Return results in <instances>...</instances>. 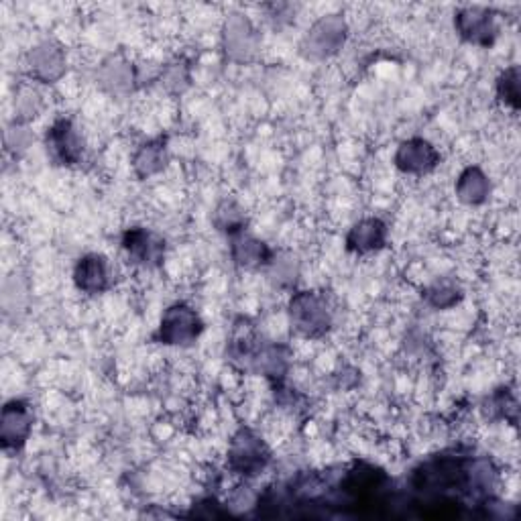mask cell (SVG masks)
<instances>
[{"mask_svg":"<svg viewBox=\"0 0 521 521\" xmlns=\"http://www.w3.org/2000/svg\"><path fill=\"white\" fill-rule=\"evenodd\" d=\"M269 458L271 452L265 446L263 438H259L251 430H241L228 448V469L239 477L253 479L267 469Z\"/></svg>","mask_w":521,"mask_h":521,"instance_id":"1","label":"cell"},{"mask_svg":"<svg viewBox=\"0 0 521 521\" xmlns=\"http://www.w3.org/2000/svg\"><path fill=\"white\" fill-rule=\"evenodd\" d=\"M202 330L204 324L200 316L190 306L176 304L163 314L157 338L167 346H190L198 340Z\"/></svg>","mask_w":521,"mask_h":521,"instance_id":"3","label":"cell"},{"mask_svg":"<svg viewBox=\"0 0 521 521\" xmlns=\"http://www.w3.org/2000/svg\"><path fill=\"white\" fill-rule=\"evenodd\" d=\"M233 259L247 269H255L271 261V251L265 243L239 233L233 235Z\"/></svg>","mask_w":521,"mask_h":521,"instance_id":"13","label":"cell"},{"mask_svg":"<svg viewBox=\"0 0 521 521\" xmlns=\"http://www.w3.org/2000/svg\"><path fill=\"white\" fill-rule=\"evenodd\" d=\"M497 94L509 108L517 110V106H519V72H517L515 66L505 70L499 76V80H497Z\"/></svg>","mask_w":521,"mask_h":521,"instance_id":"15","label":"cell"},{"mask_svg":"<svg viewBox=\"0 0 521 521\" xmlns=\"http://www.w3.org/2000/svg\"><path fill=\"white\" fill-rule=\"evenodd\" d=\"M289 318L306 338H320L332 326V314L324 298L314 292H302L289 302Z\"/></svg>","mask_w":521,"mask_h":521,"instance_id":"2","label":"cell"},{"mask_svg":"<svg viewBox=\"0 0 521 521\" xmlns=\"http://www.w3.org/2000/svg\"><path fill=\"white\" fill-rule=\"evenodd\" d=\"M387 226L379 218H365L357 222L349 237H346V249L357 255H369L385 247Z\"/></svg>","mask_w":521,"mask_h":521,"instance_id":"10","label":"cell"},{"mask_svg":"<svg viewBox=\"0 0 521 521\" xmlns=\"http://www.w3.org/2000/svg\"><path fill=\"white\" fill-rule=\"evenodd\" d=\"M167 161V151H165V143L159 141H151L147 145H143L139 149V153L135 155V169L139 176L149 178L153 173H157L159 169L165 167Z\"/></svg>","mask_w":521,"mask_h":521,"instance_id":"14","label":"cell"},{"mask_svg":"<svg viewBox=\"0 0 521 521\" xmlns=\"http://www.w3.org/2000/svg\"><path fill=\"white\" fill-rule=\"evenodd\" d=\"M426 300L430 306H434L438 310L452 308L460 300V289L452 283H436L426 292Z\"/></svg>","mask_w":521,"mask_h":521,"instance_id":"16","label":"cell"},{"mask_svg":"<svg viewBox=\"0 0 521 521\" xmlns=\"http://www.w3.org/2000/svg\"><path fill=\"white\" fill-rule=\"evenodd\" d=\"M456 29L462 35V39H467L475 45H491L497 37V23L495 15L485 9H467L456 17Z\"/></svg>","mask_w":521,"mask_h":521,"instance_id":"9","label":"cell"},{"mask_svg":"<svg viewBox=\"0 0 521 521\" xmlns=\"http://www.w3.org/2000/svg\"><path fill=\"white\" fill-rule=\"evenodd\" d=\"M47 155L55 165L74 167L84 155V143L70 119L55 121L45 135Z\"/></svg>","mask_w":521,"mask_h":521,"instance_id":"4","label":"cell"},{"mask_svg":"<svg viewBox=\"0 0 521 521\" xmlns=\"http://www.w3.org/2000/svg\"><path fill=\"white\" fill-rule=\"evenodd\" d=\"M31 430H33V414L29 405L21 399L9 401L3 410V428H0L5 450H21L29 440Z\"/></svg>","mask_w":521,"mask_h":521,"instance_id":"5","label":"cell"},{"mask_svg":"<svg viewBox=\"0 0 521 521\" xmlns=\"http://www.w3.org/2000/svg\"><path fill=\"white\" fill-rule=\"evenodd\" d=\"M110 281H112V271H110V263L104 255H98V253L84 255L74 269L76 287L88 296L104 294L110 287Z\"/></svg>","mask_w":521,"mask_h":521,"instance_id":"8","label":"cell"},{"mask_svg":"<svg viewBox=\"0 0 521 521\" xmlns=\"http://www.w3.org/2000/svg\"><path fill=\"white\" fill-rule=\"evenodd\" d=\"M66 68V62L62 53L49 47V45H43V47H37L33 53H31V60H29V70H31V76H35L37 80L41 82H55L57 78L62 76Z\"/></svg>","mask_w":521,"mask_h":521,"instance_id":"11","label":"cell"},{"mask_svg":"<svg viewBox=\"0 0 521 521\" xmlns=\"http://www.w3.org/2000/svg\"><path fill=\"white\" fill-rule=\"evenodd\" d=\"M123 251L143 267H157L165 257V243L147 228H131L123 237Z\"/></svg>","mask_w":521,"mask_h":521,"instance_id":"7","label":"cell"},{"mask_svg":"<svg viewBox=\"0 0 521 521\" xmlns=\"http://www.w3.org/2000/svg\"><path fill=\"white\" fill-rule=\"evenodd\" d=\"M456 194L465 204L479 206L491 194L489 178L485 176V173L479 167H469V169H465V171L460 173L458 184H456Z\"/></svg>","mask_w":521,"mask_h":521,"instance_id":"12","label":"cell"},{"mask_svg":"<svg viewBox=\"0 0 521 521\" xmlns=\"http://www.w3.org/2000/svg\"><path fill=\"white\" fill-rule=\"evenodd\" d=\"M440 163V153L434 149L432 143L426 139H410L399 145L395 153V165L403 173H412V176H424L436 169Z\"/></svg>","mask_w":521,"mask_h":521,"instance_id":"6","label":"cell"}]
</instances>
